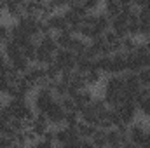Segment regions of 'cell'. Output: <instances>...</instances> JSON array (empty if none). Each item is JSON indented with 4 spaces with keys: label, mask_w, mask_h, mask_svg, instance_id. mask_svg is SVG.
Masks as SVG:
<instances>
[{
    "label": "cell",
    "mask_w": 150,
    "mask_h": 148,
    "mask_svg": "<svg viewBox=\"0 0 150 148\" xmlns=\"http://www.w3.org/2000/svg\"><path fill=\"white\" fill-rule=\"evenodd\" d=\"M91 143H93L94 148H107L108 147V143H107V132L101 131V129H98L96 134L91 138Z\"/></svg>",
    "instance_id": "cell-18"
},
{
    "label": "cell",
    "mask_w": 150,
    "mask_h": 148,
    "mask_svg": "<svg viewBox=\"0 0 150 148\" xmlns=\"http://www.w3.org/2000/svg\"><path fill=\"white\" fill-rule=\"evenodd\" d=\"M96 28H100L103 33L107 30H110V18L105 14V12H100L98 14V21H96Z\"/></svg>",
    "instance_id": "cell-23"
},
{
    "label": "cell",
    "mask_w": 150,
    "mask_h": 148,
    "mask_svg": "<svg viewBox=\"0 0 150 148\" xmlns=\"http://www.w3.org/2000/svg\"><path fill=\"white\" fill-rule=\"evenodd\" d=\"M98 7H100V2H96V0H86L84 2V9L87 12H94Z\"/></svg>",
    "instance_id": "cell-29"
},
{
    "label": "cell",
    "mask_w": 150,
    "mask_h": 148,
    "mask_svg": "<svg viewBox=\"0 0 150 148\" xmlns=\"http://www.w3.org/2000/svg\"><path fill=\"white\" fill-rule=\"evenodd\" d=\"M87 45H89V44H87L82 37H74L72 38V42H70V51H72L74 54H77V56H80V54L86 52Z\"/></svg>",
    "instance_id": "cell-16"
},
{
    "label": "cell",
    "mask_w": 150,
    "mask_h": 148,
    "mask_svg": "<svg viewBox=\"0 0 150 148\" xmlns=\"http://www.w3.org/2000/svg\"><path fill=\"white\" fill-rule=\"evenodd\" d=\"M103 38H105V42H107V44H110V45L115 44V42H119V37L115 35V32H113V30H107V32L103 33Z\"/></svg>",
    "instance_id": "cell-28"
},
{
    "label": "cell",
    "mask_w": 150,
    "mask_h": 148,
    "mask_svg": "<svg viewBox=\"0 0 150 148\" xmlns=\"http://www.w3.org/2000/svg\"><path fill=\"white\" fill-rule=\"evenodd\" d=\"M101 78H103V73H101V72H98V70H89V72L86 73V84H87V87H91V85L100 84Z\"/></svg>",
    "instance_id": "cell-21"
},
{
    "label": "cell",
    "mask_w": 150,
    "mask_h": 148,
    "mask_svg": "<svg viewBox=\"0 0 150 148\" xmlns=\"http://www.w3.org/2000/svg\"><path fill=\"white\" fill-rule=\"evenodd\" d=\"M38 47H42L44 51H47V52H51V54H56V51L59 49L58 44H56V38H54L52 33L40 37V40H38Z\"/></svg>",
    "instance_id": "cell-11"
},
{
    "label": "cell",
    "mask_w": 150,
    "mask_h": 148,
    "mask_svg": "<svg viewBox=\"0 0 150 148\" xmlns=\"http://www.w3.org/2000/svg\"><path fill=\"white\" fill-rule=\"evenodd\" d=\"M59 106L65 111H77V105H75V99L72 96H65V98H59L58 99Z\"/></svg>",
    "instance_id": "cell-22"
},
{
    "label": "cell",
    "mask_w": 150,
    "mask_h": 148,
    "mask_svg": "<svg viewBox=\"0 0 150 148\" xmlns=\"http://www.w3.org/2000/svg\"><path fill=\"white\" fill-rule=\"evenodd\" d=\"M63 18H65V21H67V25L68 26H75V25H82V16L79 14V12H75L74 9H65L63 12Z\"/></svg>",
    "instance_id": "cell-15"
},
{
    "label": "cell",
    "mask_w": 150,
    "mask_h": 148,
    "mask_svg": "<svg viewBox=\"0 0 150 148\" xmlns=\"http://www.w3.org/2000/svg\"><path fill=\"white\" fill-rule=\"evenodd\" d=\"M23 2H5V12L12 18V19H19L21 16H25L23 14Z\"/></svg>",
    "instance_id": "cell-12"
},
{
    "label": "cell",
    "mask_w": 150,
    "mask_h": 148,
    "mask_svg": "<svg viewBox=\"0 0 150 148\" xmlns=\"http://www.w3.org/2000/svg\"><path fill=\"white\" fill-rule=\"evenodd\" d=\"M45 23H47L49 30H51V32H56V33L65 32V30L68 28V25H67V21H65V18H63L61 12H54L52 16H49V18L45 19Z\"/></svg>",
    "instance_id": "cell-4"
},
{
    "label": "cell",
    "mask_w": 150,
    "mask_h": 148,
    "mask_svg": "<svg viewBox=\"0 0 150 148\" xmlns=\"http://www.w3.org/2000/svg\"><path fill=\"white\" fill-rule=\"evenodd\" d=\"M138 44H140V42H138L134 37H129V35H127V37H124L122 40H120L122 52H126V54H127V52H134V51H136V47H138Z\"/></svg>",
    "instance_id": "cell-19"
},
{
    "label": "cell",
    "mask_w": 150,
    "mask_h": 148,
    "mask_svg": "<svg viewBox=\"0 0 150 148\" xmlns=\"http://www.w3.org/2000/svg\"><path fill=\"white\" fill-rule=\"evenodd\" d=\"M9 63H11V66H12L18 73H21V75H25L28 70H30V66H32V63L23 56V52H21L19 56H16L14 59H11Z\"/></svg>",
    "instance_id": "cell-10"
},
{
    "label": "cell",
    "mask_w": 150,
    "mask_h": 148,
    "mask_svg": "<svg viewBox=\"0 0 150 148\" xmlns=\"http://www.w3.org/2000/svg\"><path fill=\"white\" fill-rule=\"evenodd\" d=\"M2 51H4V54H5V58H7V61H11V59H14L16 56H19V54H21L19 45H18L12 38L5 40V42L2 44Z\"/></svg>",
    "instance_id": "cell-8"
},
{
    "label": "cell",
    "mask_w": 150,
    "mask_h": 148,
    "mask_svg": "<svg viewBox=\"0 0 150 148\" xmlns=\"http://www.w3.org/2000/svg\"><path fill=\"white\" fill-rule=\"evenodd\" d=\"M79 117H80V120H82L84 124H89V125H96V127H98V122H100L98 113L93 110L89 105H87V106H84L82 110L79 111Z\"/></svg>",
    "instance_id": "cell-7"
},
{
    "label": "cell",
    "mask_w": 150,
    "mask_h": 148,
    "mask_svg": "<svg viewBox=\"0 0 150 148\" xmlns=\"http://www.w3.org/2000/svg\"><path fill=\"white\" fill-rule=\"evenodd\" d=\"M105 91H110V92H124V78H122V75H110L105 80Z\"/></svg>",
    "instance_id": "cell-6"
},
{
    "label": "cell",
    "mask_w": 150,
    "mask_h": 148,
    "mask_svg": "<svg viewBox=\"0 0 150 148\" xmlns=\"http://www.w3.org/2000/svg\"><path fill=\"white\" fill-rule=\"evenodd\" d=\"M145 45H147V49H149V52H150V35L147 37V40H145Z\"/></svg>",
    "instance_id": "cell-34"
},
{
    "label": "cell",
    "mask_w": 150,
    "mask_h": 148,
    "mask_svg": "<svg viewBox=\"0 0 150 148\" xmlns=\"http://www.w3.org/2000/svg\"><path fill=\"white\" fill-rule=\"evenodd\" d=\"M54 63L61 70H72V72H75V68H77L75 54L70 49H58L56 54H54Z\"/></svg>",
    "instance_id": "cell-1"
},
{
    "label": "cell",
    "mask_w": 150,
    "mask_h": 148,
    "mask_svg": "<svg viewBox=\"0 0 150 148\" xmlns=\"http://www.w3.org/2000/svg\"><path fill=\"white\" fill-rule=\"evenodd\" d=\"M54 38H56V44H58V47H59V49H70V42H72L74 35H72V33H70V30L67 28L65 32L56 33Z\"/></svg>",
    "instance_id": "cell-14"
},
{
    "label": "cell",
    "mask_w": 150,
    "mask_h": 148,
    "mask_svg": "<svg viewBox=\"0 0 150 148\" xmlns=\"http://www.w3.org/2000/svg\"><path fill=\"white\" fill-rule=\"evenodd\" d=\"M112 68V56H98L94 59V70L101 73H110Z\"/></svg>",
    "instance_id": "cell-13"
},
{
    "label": "cell",
    "mask_w": 150,
    "mask_h": 148,
    "mask_svg": "<svg viewBox=\"0 0 150 148\" xmlns=\"http://www.w3.org/2000/svg\"><path fill=\"white\" fill-rule=\"evenodd\" d=\"M142 148H150V147H142Z\"/></svg>",
    "instance_id": "cell-37"
},
{
    "label": "cell",
    "mask_w": 150,
    "mask_h": 148,
    "mask_svg": "<svg viewBox=\"0 0 150 148\" xmlns=\"http://www.w3.org/2000/svg\"><path fill=\"white\" fill-rule=\"evenodd\" d=\"M145 134H147V129H145L143 122H133L129 125V141L134 143L136 147H142L143 145Z\"/></svg>",
    "instance_id": "cell-3"
},
{
    "label": "cell",
    "mask_w": 150,
    "mask_h": 148,
    "mask_svg": "<svg viewBox=\"0 0 150 148\" xmlns=\"http://www.w3.org/2000/svg\"><path fill=\"white\" fill-rule=\"evenodd\" d=\"M107 148H112V147H107Z\"/></svg>",
    "instance_id": "cell-38"
},
{
    "label": "cell",
    "mask_w": 150,
    "mask_h": 148,
    "mask_svg": "<svg viewBox=\"0 0 150 148\" xmlns=\"http://www.w3.org/2000/svg\"><path fill=\"white\" fill-rule=\"evenodd\" d=\"M75 131H77V134H79V138L80 140H91L94 134H96V131H98V127L96 125H89V124H84L82 120L75 125Z\"/></svg>",
    "instance_id": "cell-9"
},
{
    "label": "cell",
    "mask_w": 150,
    "mask_h": 148,
    "mask_svg": "<svg viewBox=\"0 0 150 148\" xmlns=\"http://www.w3.org/2000/svg\"><path fill=\"white\" fill-rule=\"evenodd\" d=\"M9 38H11V35H9V26L0 23V44H4V42L9 40Z\"/></svg>",
    "instance_id": "cell-30"
},
{
    "label": "cell",
    "mask_w": 150,
    "mask_h": 148,
    "mask_svg": "<svg viewBox=\"0 0 150 148\" xmlns=\"http://www.w3.org/2000/svg\"><path fill=\"white\" fill-rule=\"evenodd\" d=\"M56 148H70L68 145H65V147H56Z\"/></svg>",
    "instance_id": "cell-36"
},
{
    "label": "cell",
    "mask_w": 150,
    "mask_h": 148,
    "mask_svg": "<svg viewBox=\"0 0 150 148\" xmlns=\"http://www.w3.org/2000/svg\"><path fill=\"white\" fill-rule=\"evenodd\" d=\"M5 63H7V58H5V54H4V51L0 49V66H2V65H5Z\"/></svg>",
    "instance_id": "cell-32"
},
{
    "label": "cell",
    "mask_w": 150,
    "mask_h": 148,
    "mask_svg": "<svg viewBox=\"0 0 150 148\" xmlns=\"http://www.w3.org/2000/svg\"><path fill=\"white\" fill-rule=\"evenodd\" d=\"M93 110L96 111V113H101V111H105L108 106L105 105V101H103V98H94L93 101H91V105H89Z\"/></svg>",
    "instance_id": "cell-27"
},
{
    "label": "cell",
    "mask_w": 150,
    "mask_h": 148,
    "mask_svg": "<svg viewBox=\"0 0 150 148\" xmlns=\"http://www.w3.org/2000/svg\"><path fill=\"white\" fill-rule=\"evenodd\" d=\"M105 14L110 18V23H112V19L117 16V14H120V2H117V0H108V2H105Z\"/></svg>",
    "instance_id": "cell-17"
},
{
    "label": "cell",
    "mask_w": 150,
    "mask_h": 148,
    "mask_svg": "<svg viewBox=\"0 0 150 148\" xmlns=\"http://www.w3.org/2000/svg\"><path fill=\"white\" fill-rule=\"evenodd\" d=\"M138 80L142 87H150V68H142L138 72Z\"/></svg>",
    "instance_id": "cell-25"
},
{
    "label": "cell",
    "mask_w": 150,
    "mask_h": 148,
    "mask_svg": "<svg viewBox=\"0 0 150 148\" xmlns=\"http://www.w3.org/2000/svg\"><path fill=\"white\" fill-rule=\"evenodd\" d=\"M127 72V65H126V52H117L112 56V68L110 75H122Z\"/></svg>",
    "instance_id": "cell-5"
},
{
    "label": "cell",
    "mask_w": 150,
    "mask_h": 148,
    "mask_svg": "<svg viewBox=\"0 0 150 148\" xmlns=\"http://www.w3.org/2000/svg\"><path fill=\"white\" fill-rule=\"evenodd\" d=\"M59 75H61V68H59L56 63L45 66V78H47V80H51V82H58V80H59Z\"/></svg>",
    "instance_id": "cell-20"
},
{
    "label": "cell",
    "mask_w": 150,
    "mask_h": 148,
    "mask_svg": "<svg viewBox=\"0 0 150 148\" xmlns=\"http://www.w3.org/2000/svg\"><path fill=\"white\" fill-rule=\"evenodd\" d=\"M120 148H140V147H136L134 143H131V141H127V143H124V145H122Z\"/></svg>",
    "instance_id": "cell-33"
},
{
    "label": "cell",
    "mask_w": 150,
    "mask_h": 148,
    "mask_svg": "<svg viewBox=\"0 0 150 148\" xmlns=\"http://www.w3.org/2000/svg\"><path fill=\"white\" fill-rule=\"evenodd\" d=\"M79 122H80L79 111H67L65 113V125L67 127H75Z\"/></svg>",
    "instance_id": "cell-24"
},
{
    "label": "cell",
    "mask_w": 150,
    "mask_h": 148,
    "mask_svg": "<svg viewBox=\"0 0 150 148\" xmlns=\"http://www.w3.org/2000/svg\"><path fill=\"white\" fill-rule=\"evenodd\" d=\"M9 87H11V82L7 80V77H2L0 75V94H5Z\"/></svg>",
    "instance_id": "cell-31"
},
{
    "label": "cell",
    "mask_w": 150,
    "mask_h": 148,
    "mask_svg": "<svg viewBox=\"0 0 150 148\" xmlns=\"http://www.w3.org/2000/svg\"><path fill=\"white\" fill-rule=\"evenodd\" d=\"M42 113H45V117H47V120H49L51 125H56V129H58V127H63L61 124H65V113H67V111L59 106L58 99L52 101V103L45 108V111H42Z\"/></svg>",
    "instance_id": "cell-2"
},
{
    "label": "cell",
    "mask_w": 150,
    "mask_h": 148,
    "mask_svg": "<svg viewBox=\"0 0 150 148\" xmlns=\"http://www.w3.org/2000/svg\"><path fill=\"white\" fill-rule=\"evenodd\" d=\"M54 96L56 98H65V96H68V84H63V82H56V85H54Z\"/></svg>",
    "instance_id": "cell-26"
},
{
    "label": "cell",
    "mask_w": 150,
    "mask_h": 148,
    "mask_svg": "<svg viewBox=\"0 0 150 148\" xmlns=\"http://www.w3.org/2000/svg\"><path fill=\"white\" fill-rule=\"evenodd\" d=\"M2 108H4V103H2V99H0V110H2Z\"/></svg>",
    "instance_id": "cell-35"
}]
</instances>
